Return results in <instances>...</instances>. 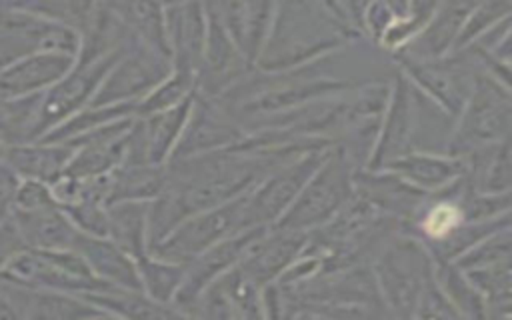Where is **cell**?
<instances>
[{"label":"cell","mask_w":512,"mask_h":320,"mask_svg":"<svg viewBox=\"0 0 512 320\" xmlns=\"http://www.w3.org/2000/svg\"><path fill=\"white\" fill-rule=\"evenodd\" d=\"M124 50L126 46L92 62L76 60L74 68L62 80H58L50 90L44 92L36 140H42L62 122H66L76 112L92 104L96 92L100 90L102 82L106 80L108 72L112 70V66L116 64V60L122 56Z\"/></svg>","instance_id":"obj_11"},{"label":"cell","mask_w":512,"mask_h":320,"mask_svg":"<svg viewBox=\"0 0 512 320\" xmlns=\"http://www.w3.org/2000/svg\"><path fill=\"white\" fill-rule=\"evenodd\" d=\"M384 2L396 12V16L412 14V0H384Z\"/></svg>","instance_id":"obj_46"},{"label":"cell","mask_w":512,"mask_h":320,"mask_svg":"<svg viewBox=\"0 0 512 320\" xmlns=\"http://www.w3.org/2000/svg\"><path fill=\"white\" fill-rule=\"evenodd\" d=\"M188 2H196V0H162L164 6H178V4H188Z\"/></svg>","instance_id":"obj_48"},{"label":"cell","mask_w":512,"mask_h":320,"mask_svg":"<svg viewBox=\"0 0 512 320\" xmlns=\"http://www.w3.org/2000/svg\"><path fill=\"white\" fill-rule=\"evenodd\" d=\"M98 2H100V0H68L70 10H72V14H74V20H76L78 28H80L82 20L88 16V12H90Z\"/></svg>","instance_id":"obj_45"},{"label":"cell","mask_w":512,"mask_h":320,"mask_svg":"<svg viewBox=\"0 0 512 320\" xmlns=\"http://www.w3.org/2000/svg\"><path fill=\"white\" fill-rule=\"evenodd\" d=\"M66 2H68V0H66Z\"/></svg>","instance_id":"obj_49"},{"label":"cell","mask_w":512,"mask_h":320,"mask_svg":"<svg viewBox=\"0 0 512 320\" xmlns=\"http://www.w3.org/2000/svg\"><path fill=\"white\" fill-rule=\"evenodd\" d=\"M142 290L160 304L174 306V298L184 282L188 264L172 262L148 252L138 260Z\"/></svg>","instance_id":"obj_33"},{"label":"cell","mask_w":512,"mask_h":320,"mask_svg":"<svg viewBox=\"0 0 512 320\" xmlns=\"http://www.w3.org/2000/svg\"><path fill=\"white\" fill-rule=\"evenodd\" d=\"M442 2L444 0H412V14L426 24Z\"/></svg>","instance_id":"obj_44"},{"label":"cell","mask_w":512,"mask_h":320,"mask_svg":"<svg viewBox=\"0 0 512 320\" xmlns=\"http://www.w3.org/2000/svg\"><path fill=\"white\" fill-rule=\"evenodd\" d=\"M392 58L422 98L454 124L474 90L476 74L482 68L480 62L470 52H456L436 60H420L406 54H394Z\"/></svg>","instance_id":"obj_5"},{"label":"cell","mask_w":512,"mask_h":320,"mask_svg":"<svg viewBox=\"0 0 512 320\" xmlns=\"http://www.w3.org/2000/svg\"><path fill=\"white\" fill-rule=\"evenodd\" d=\"M138 104H108V106H86L80 112H76L72 118L62 122L58 128H54L50 134H46L42 140L48 142H66L76 136H82L98 126H104L108 122L120 120V118H132L136 114Z\"/></svg>","instance_id":"obj_34"},{"label":"cell","mask_w":512,"mask_h":320,"mask_svg":"<svg viewBox=\"0 0 512 320\" xmlns=\"http://www.w3.org/2000/svg\"><path fill=\"white\" fill-rule=\"evenodd\" d=\"M382 298L392 318H414L418 300L434 278V256L412 232L396 234L372 260Z\"/></svg>","instance_id":"obj_2"},{"label":"cell","mask_w":512,"mask_h":320,"mask_svg":"<svg viewBox=\"0 0 512 320\" xmlns=\"http://www.w3.org/2000/svg\"><path fill=\"white\" fill-rule=\"evenodd\" d=\"M280 0H242L244 4V44L242 52L252 66L268 40Z\"/></svg>","instance_id":"obj_36"},{"label":"cell","mask_w":512,"mask_h":320,"mask_svg":"<svg viewBox=\"0 0 512 320\" xmlns=\"http://www.w3.org/2000/svg\"><path fill=\"white\" fill-rule=\"evenodd\" d=\"M246 134L248 132L244 130L242 122L220 98L196 92L188 124L174 150L172 160L230 148L242 142Z\"/></svg>","instance_id":"obj_13"},{"label":"cell","mask_w":512,"mask_h":320,"mask_svg":"<svg viewBox=\"0 0 512 320\" xmlns=\"http://www.w3.org/2000/svg\"><path fill=\"white\" fill-rule=\"evenodd\" d=\"M356 172L358 168L346 152L334 144L294 204L274 226L302 232L322 228L354 198Z\"/></svg>","instance_id":"obj_3"},{"label":"cell","mask_w":512,"mask_h":320,"mask_svg":"<svg viewBox=\"0 0 512 320\" xmlns=\"http://www.w3.org/2000/svg\"><path fill=\"white\" fill-rule=\"evenodd\" d=\"M420 92L408 80L404 72L392 76V92L382 116L378 142L368 168H384L392 160L414 150L418 116H420Z\"/></svg>","instance_id":"obj_14"},{"label":"cell","mask_w":512,"mask_h":320,"mask_svg":"<svg viewBox=\"0 0 512 320\" xmlns=\"http://www.w3.org/2000/svg\"><path fill=\"white\" fill-rule=\"evenodd\" d=\"M44 94L2 98L0 140L4 144L34 142Z\"/></svg>","instance_id":"obj_32"},{"label":"cell","mask_w":512,"mask_h":320,"mask_svg":"<svg viewBox=\"0 0 512 320\" xmlns=\"http://www.w3.org/2000/svg\"><path fill=\"white\" fill-rule=\"evenodd\" d=\"M74 156V146L68 142L34 140L2 146V164L10 166L20 178L42 180L54 184L66 174Z\"/></svg>","instance_id":"obj_22"},{"label":"cell","mask_w":512,"mask_h":320,"mask_svg":"<svg viewBox=\"0 0 512 320\" xmlns=\"http://www.w3.org/2000/svg\"><path fill=\"white\" fill-rule=\"evenodd\" d=\"M168 184V164H120L110 172L108 204L124 200L152 202Z\"/></svg>","instance_id":"obj_29"},{"label":"cell","mask_w":512,"mask_h":320,"mask_svg":"<svg viewBox=\"0 0 512 320\" xmlns=\"http://www.w3.org/2000/svg\"><path fill=\"white\" fill-rule=\"evenodd\" d=\"M270 226H248L238 230L236 234L220 240L198 258L188 264L184 282L174 298V308L182 312L184 318L190 316L200 294L222 274L232 270L242 262L250 246L268 230Z\"/></svg>","instance_id":"obj_15"},{"label":"cell","mask_w":512,"mask_h":320,"mask_svg":"<svg viewBox=\"0 0 512 320\" xmlns=\"http://www.w3.org/2000/svg\"><path fill=\"white\" fill-rule=\"evenodd\" d=\"M414 318H462V316L434 276L418 300Z\"/></svg>","instance_id":"obj_39"},{"label":"cell","mask_w":512,"mask_h":320,"mask_svg":"<svg viewBox=\"0 0 512 320\" xmlns=\"http://www.w3.org/2000/svg\"><path fill=\"white\" fill-rule=\"evenodd\" d=\"M104 2L134 34L136 40L156 50L162 56L172 58L166 6L162 0H100Z\"/></svg>","instance_id":"obj_26"},{"label":"cell","mask_w":512,"mask_h":320,"mask_svg":"<svg viewBox=\"0 0 512 320\" xmlns=\"http://www.w3.org/2000/svg\"><path fill=\"white\" fill-rule=\"evenodd\" d=\"M0 278L80 296L110 286L96 278L78 250L28 248L2 262Z\"/></svg>","instance_id":"obj_6"},{"label":"cell","mask_w":512,"mask_h":320,"mask_svg":"<svg viewBox=\"0 0 512 320\" xmlns=\"http://www.w3.org/2000/svg\"><path fill=\"white\" fill-rule=\"evenodd\" d=\"M356 40L362 38L334 20L318 0H280L254 68L266 72L300 68L330 58Z\"/></svg>","instance_id":"obj_1"},{"label":"cell","mask_w":512,"mask_h":320,"mask_svg":"<svg viewBox=\"0 0 512 320\" xmlns=\"http://www.w3.org/2000/svg\"><path fill=\"white\" fill-rule=\"evenodd\" d=\"M84 298L102 308L110 318H184L178 308L156 302L144 290L106 286L84 294Z\"/></svg>","instance_id":"obj_28"},{"label":"cell","mask_w":512,"mask_h":320,"mask_svg":"<svg viewBox=\"0 0 512 320\" xmlns=\"http://www.w3.org/2000/svg\"><path fill=\"white\" fill-rule=\"evenodd\" d=\"M508 16H512V0H478L460 32L452 54L470 48Z\"/></svg>","instance_id":"obj_37"},{"label":"cell","mask_w":512,"mask_h":320,"mask_svg":"<svg viewBox=\"0 0 512 320\" xmlns=\"http://www.w3.org/2000/svg\"><path fill=\"white\" fill-rule=\"evenodd\" d=\"M206 12L208 36L204 60L198 72V92L218 98L254 66L248 62L210 0H206Z\"/></svg>","instance_id":"obj_16"},{"label":"cell","mask_w":512,"mask_h":320,"mask_svg":"<svg viewBox=\"0 0 512 320\" xmlns=\"http://www.w3.org/2000/svg\"><path fill=\"white\" fill-rule=\"evenodd\" d=\"M0 4H2V10L60 18V20H68V22L76 24L70 4L66 0H0Z\"/></svg>","instance_id":"obj_41"},{"label":"cell","mask_w":512,"mask_h":320,"mask_svg":"<svg viewBox=\"0 0 512 320\" xmlns=\"http://www.w3.org/2000/svg\"><path fill=\"white\" fill-rule=\"evenodd\" d=\"M384 168L400 174L404 180L424 192H438L466 174V160L448 152L414 148L392 160Z\"/></svg>","instance_id":"obj_24"},{"label":"cell","mask_w":512,"mask_h":320,"mask_svg":"<svg viewBox=\"0 0 512 320\" xmlns=\"http://www.w3.org/2000/svg\"><path fill=\"white\" fill-rule=\"evenodd\" d=\"M330 148L306 152L264 176L248 194L244 226H274L294 204L310 176L318 170Z\"/></svg>","instance_id":"obj_9"},{"label":"cell","mask_w":512,"mask_h":320,"mask_svg":"<svg viewBox=\"0 0 512 320\" xmlns=\"http://www.w3.org/2000/svg\"><path fill=\"white\" fill-rule=\"evenodd\" d=\"M74 250H78L84 256V260L88 262L98 280L116 288L142 290L138 262L126 250H122L112 238L88 236L80 232Z\"/></svg>","instance_id":"obj_25"},{"label":"cell","mask_w":512,"mask_h":320,"mask_svg":"<svg viewBox=\"0 0 512 320\" xmlns=\"http://www.w3.org/2000/svg\"><path fill=\"white\" fill-rule=\"evenodd\" d=\"M434 276L462 318L490 316V302L462 266L452 260L434 258Z\"/></svg>","instance_id":"obj_31"},{"label":"cell","mask_w":512,"mask_h":320,"mask_svg":"<svg viewBox=\"0 0 512 320\" xmlns=\"http://www.w3.org/2000/svg\"><path fill=\"white\" fill-rule=\"evenodd\" d=\"M476 2L478 0H444L410 46L398 54L420 60H436L452 54Z\"/></svg>","instance_id":"obj_21"},{"label":"cell","mask_w":512,"mask_h":320,"mask_svg":"<svg viewBox=\"0 0 512 320\" xmlns=\"http://www.w3.org/2000/svg\"><path fill=\"white\" fill-rule=\"evenodd\" d=\"M76 64V56L64 52H34L2 68V98L44 94Z\"/></svg>","instance_id":"obj_19"},{"label":"cell","mask_w":512,"mask_h":320,"mask_svg":"<svg viewBox=\"0 0 512 320\" xmlns=\"http://www.w3.org/2000/svg\"><path fill=\"white\" fill-rule=\"evenodd\" d=\"M508 138H512V94L480 68L474 90L452 124L444 152L466 156Z\"/></svg>","instance_id":"obj_4"},{"label":"cell","mask_w":512,"mask_h":320,"mask_svg":"<svg viewBox=\"0 0 512 320\" xmlns=\"http://www.w3.org/2000/svg\"><path fill=\"white\" fill-rule=\"evenodd\" d=\"M108 238L136 262L150 252V202L124 200L108 204Z\"/></svg>","instance_id":"obj_27"},{"label":"cell","mask_w":512,"mask_h":320,"mask_svg":"<svg viewBox=\"0 0 512 320\" xmlns=\"http://www.w3.org/2000/svg\"><path fill=\"white\" fill-rule=\"evenodd\" d=\"M198 92V76L186 70L174 68V72L160 82L148 96L138 102V118H146L164 110H170Z\"/></svg>","instance_id":"obj_35"},{"label":"cell","mask_w":512,"mask_h":320,"mask_svg":"<svg viewBox=\"0 0 512 320\" xmlns=\"http://www.w3.org/2000/svg\"><path fill=\"white\" fill-rule=\"evenodd\" d=\"M310 232L270 226L246 252L240 266L258 284L276 282L280 274L290 268L306 250Z\"/></svg>","instance_id":"obj_18"},{"label":"cell","mask_w":512,"mask_h":320,"mask_svg":"<svg viewBox=\"0 0 512 320\" xmlns=\"http://www.w3.org/2000/svg\"><path fill=\"white\" fill-rule=\"evenodd\" d=\"M194 98L196 94H192L190 98H186L184 102H180L170 110L142 118L146 142H148V156L152 164H168L172 160L174 150L188 124Z\"/></svg>","instance_id":"obj_30"},{"label":"cell","mask_w":512,"mask_h":320,"mask_svg":"<svg viewBox=\"0 0 512 320\" xmlns=\"http://www.w3.org/2000/svg\"><path fill=\"white\" fill-rule=\"evenodd\" d=\"M54 204H58V200L52 192V184L42 182V180L22 178L16 188L12 206L8 210H12V208L36 210V208H46V206H54ZM8 210H2V212H8Z\"/></svg>","instance_id":"obj_40"},{"label":"cell","mask_w":512,"mask_h":320,"mask_svg":"<svg viewBox=\"0 0 512 320\" xmlns=\"http://www.w3.org/2000/svg\"><path fill=\"white\" fill-rule=\"evenodd\" d=\"M24 250H28V244L22 238L16 222L12 220V216L2 214V220H0V256H2V262H6L8 258H12V256L24 252Z\"/></svg>","instance_id":"obj_43"},{"label":"cell","mask_w":512,"mask_h":320,"mask_svg":"<svg viewBox=\"0 0 512 320\" xmlns=\"http://www.w3.org/2000/svg\"><path fill=\"white\" fill-rule=\"evenodd\" d=\"M166 24L174 68L198 76L208 36L206 0L166 6Z\"/></svg>","instance_id":"obj_20"},{"label":"cell","mask_w":512,"mask_h":320,"mask_svg":"<svg viewBox=\"0 0 512 320\" xmlns=\"http://www.w3.org/2000/svg\"><path fill=\"white\" fill-rule=\"evenodd\" d=\"M244 208L246 194L220 206L192 214L182 224H178L162 242L152 246L150 252L172 262L190 264L194 258H198L220 240L246 228Z\"/></svg>","instance_id":"obj_8"},{"label":"cell","mask_w":512,"mask_h":320,"mask_svg":"<svg viewBox=\"0 0 512 320\" xmlns=\"http://www.w3.org/2000/svg\"><path fill=\"white\" fill-rule=\"evenodd\" d=\"M492 316H510V318H512V302L494 306V308H492Z\"/></svg>","instance_id":"obj_47"},{"label":"cell","mask_w":512,"mask_h":320,"mask_svg":"<svg viewBox=\"0 0 512 320\" xmlns=\"http://www.w3.org/2000/svg\"><path fill=\"white\" fill-rule=\"evenodd\" d=\"M356 196L384 216L414 220L430 192H424L388 168H362L356 172Z\"/></svg>","instance_id":"obj_17"},{"label":"cell","mask_w":512,"mask_h":320,"mask_svg":"<svg viewBox=\"0 0 512 320\" xmlns=\"http://www.w3.org/2000/svg\"><path fill=\"white\" fill-rule=\"evenodd\" d=\"M396 18L400 16H396V12L384 0H372L364 16V26H362L364 38H368L372 44L378 46L380 38Z\"/></svg>","instance_id":"obj_42"},{"label":"cell","mask_w":512,"mask_h":320,"mask_svg":"<svg viewBox=\"0 0 512 320\" xmlns=\"http://www.w3.org/2000/svg\"><path fill=\"white\" fill-rule=\"evenodd\" d=\"M2 214L12 216L28 248L74 250L80 236V230L74 226L60 204L36 210L12 208Z\"/></svg>","instance_id":"obj_23"},{"label":"cell","mask_w":512,"mask_h":320,"mask_svg":"<svg viewBox=\"0 0 512 320\" xmlns=\"http://www.w3.org/2000/svg\"><path fill=\"white\" fill-rule=\"evenodd\" d=\"M172 72V58L158 54L134 38L108 72L92 100V106L138 104Z\"/></svg>","instance_id":"obj_10"},{"label":"cell","mask_w":512,"mask_h":320,"mask_svg":"<svg viewBox=\"0 0 512 320\" xmlns=\"http://www.w3.org/2000/svg\"><path fill=\"white\" fill-rule=\"evenodd\" d=\"M110 318L80 294L28 286L0 278V320H92Z\"/></svg>","instance_id":"obj_12"},{"label":"cell","mask_w":512,"mask_h":320,"mask_svg":"<svg viewBox=\"0 0 512 320\" xmlns=\"http://www.w3.org/2000/svg\"><path fill=\"white\" fill-rule=\"evenodd\" d=\"M82 32L76 24L60 18L2 10L0 60L2 68L34 52H64L78 58Z\"/></svg>","instance_id":"obj_7"},{"label":"cell","mask_w":512,"mask_h":320,"mask_svg":"<svg viewBox=\"0 0 512 320\" xmlns=\"http://www.w3.org/2000/svg\"><path fill=\"white\" fill-rule=\"evenodd\" d=\"M62 208L82 234L108 236V204L80 202Z\"/></svg>","instance_id":"obj_38"}]
</instances>
